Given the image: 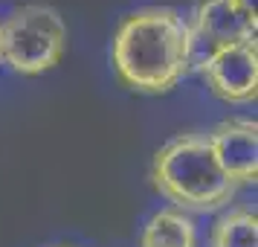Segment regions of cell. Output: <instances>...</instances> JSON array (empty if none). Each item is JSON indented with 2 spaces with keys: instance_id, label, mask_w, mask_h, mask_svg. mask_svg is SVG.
Listing matches in <instances>:
<instances>
[{
  "instance_id": "obj_1",
  "label": "cell",
  "mask_w": 258,
  "mask_h": 247,
  "mask_svg": "<svg viewBox=\"0 0 258 247\" xmlns=\"http://www.w3.org/2000/svg\"><path fill=\"white\" fill-rule=\"evenodd\" d=\"M195 59L191 32L183 15L168 6L131 12L113 38V70L137 93H168Z\"/></svg>"
},
{
  "instance_id": "obj_2",
  "label": "cell",
  "mask_w": 258,
  "mask_h": 247,
  "mask_svg": "<svg viewBox=\"0 0 258 247\" xmlns=\"http://www.w3.org/2000/svg\"><path fill=\"white\" fill-rule=\"evenodd\" d=\"M151 180L157 192L183 212H215L235 198V186L212 157L206 137L183 134L154 154Z\"/></svg>"
},
{
  "instance_id": "obj_3",
  "label": "cell",
  "mask_w": 258,
  "mask_h": 247,
  "mask_svg": "<svg viewBox=\"0 0 258 247\" xmlns=\"http://www.w3.org/2000/svg\"><path fill=\"white\" fill-rule=\"evenodd\" d=\"M3 26V59L15 73L38 76L52 70L67 50V26L52 6L29 3L15 9Z\"/></svg>"
},
{
  "instance_id": "obj_4",
  "label": "cell",
  "mask_w": 258,
  "mask_h": 247,
  "mask_svg": "<svg viewBox=\"0 0 258 247\" xmlns=\"http://www.w3.org/2000/svg\"><path fill=\"white\" fill-rule=\"evenodd\" d=\"M200 76L209 90L223 102L244 105L258 96V44L241 41L229 47H218L200 59Z\"/></svg>"
},
{
  "instance_id": "obj_5",
  "label": "cell",
  "mask_w": 258,
  "mask_h": 247,
  "mask_svg": "<svg viewBox=\"0 0 258 247\" xmlns=\"http://www.w3.org/2000/svg\"><path fill=\"white\" fill-rule=\"evenodd\" d=\"M255 15H249L238 0H198L191 15V44L206 53L255 38ZM203 53V56H206Z\"/></svg>"
},
{
  "instance_id": "obj_6",
  "label": "cell",
  "mask_w": 258,
  "mask_h": 247,
  "mask_svg": "<svg viewBox=\"0 0 258 247\" xmlns=\"http://www.w3.org/2000/svg\"><path fill=\"white\" fill-rule=\"evenodd\" d=\"M212 157L235 186L255 183L258 177V125L255 119H223L206 134Z\"/></svg>"
},
{
  "instance_id": "obj_7",
  "label": "cell",
  "mask_w": 258,
  "mask_h": 247,
  "mask_svg": "<svg viewBox=\"0 0 258 247\" xmlns=\"http://www.w3.org/2000/svg\"><path fill=\"white\" fill-rule=\"evenodd\" d=\"M140 247H198V233L191 215L183 210L154 212L142 227Z\"/></svg>"
},
{
  "instance_id": "obj_8",
  "label": "cell",
  "mask_w": 258,
  "mask_h": 247,
  "mask_svg": "<svg viewBox=\"0 0 258 247\" xmlns=\"http://www.w3.org/2000/svg\"><path fill=\"white\" fill-rule=\"evenodd\" d=\"M209 247H258V218L249 210H229L212 224Z\"/></svg>"
},
{
  "instance_id": "obj_9",
  "label": "cell",
  "mask_w": 258,
  "mask_h": 247,
  "mask_svg": "<svg viewBox=\"0 0 258 247\" xmlns=\"http://www.w3.org/2000/svg\"><path fill=\"white\" fill-rule=\"evenodd\" d=\"M238 3H241L249 15H255V0H238Z\"/></svg>"
},
{
  "instance_id": "obj_10",
  "label": "cell",
  "mask_w": 258,
  "mask_h": 247,
  "mask_svg": "<svg viewBox=\"0 0 258 247\" xmlns=\"http://www.w3.org/2000/svg\"><path fill=\"white\" fill-rule=\"evenodd\" d=\"M0 59H3V26H0Z\"/></svg>"
}]
</instances>
